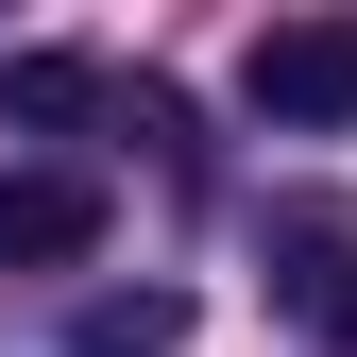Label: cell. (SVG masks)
<instances>
[{"mask_svg": "<svg viewBox=\"0 0 357 357\" xmlns=\"http://www.w3.org/2000/svg\"><path fill=\"white\" fill-rule=\"evenodd\" d=\"M68 357H188V289H170V273L85 289V306H68Z\"/></svg>", "mask_w": 357, "mask_h": 357, "instance_id": "cell-3", "label": "cell"}, {"mask_svg": "<svg viewBox=\"0 0 357 357\" xmlns=\"http://www.w3.org/2000/svg\"><path fill=\"white\" fill-rule=\"evenodd\" d=\"M238 102L273 119V137H340L357 119V17H273L238 52Z\"/></svg>", "mask_w": 357, "mask_h": 357, "instance_id": "cell-1", "label": "cell"}, {"mask_svg": "<svg viewBox=\"0 0 357 357\" xmlns=\"http://www.w3.org/2000/svg\"><path fill=\"white\" fill-rule=\"evenodd\" d=\"M85 102H102V68H85V52H0V119H17V137H68Z\"/></svg>", "mask_w": 357, "mask_h": 357, "instance_id": "cell-4", "label": "cell"}, {"mask_svg": "<svg viewBox=\"0 0 357 357\" xmlns=\"http://www.w3.org/2000/svg\"><path fill=\"white\" fill-rule=\"evenodd\" d=\"M102 255V170H0V273Z\"/></svg>", "mask_w": 357, "mask_h": 357, "instance_id": "cell-2", "label": "cell"}, {"mask_svg": "<svg viewBox=\"0 0 357 357\" xmlns=\"http://www.w3.org/2000/svg\"><path fill=\"white\" fill-rule=\"evenodd\" d=\"M289 306H306L340 357H357V255H340V238H306V255H289Z\"/></svg>", "mask_w": 357, "mask_h": 357, "instance_id": "cell-5", "label": "cell"}]
</instances>
